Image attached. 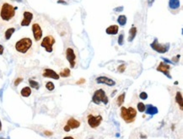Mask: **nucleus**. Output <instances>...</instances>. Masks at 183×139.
Here are the masks:
<instances>
[{
    "label": "nucleus",
    "instance_id": "dca6fc26",
    "mask_svg": "<svg viewBox=\"0 0 183 139\" xmlns=\"http://www.w3.org/2000/svg\"><path fill=\"white\" fill-rule=\"evenodd\" d=\"M169 7L172 9H177L180 7V1L179 0H170Z\"/></svg>",
    "mask_w": 183,
    "mask_h": 139
},
{
    "label": "nucleus",
    "instance_id": "f257e3e1",
    "mask_svg": "<svg viewBox=\"0 0 183 139\" xmlns=\"http://www.w3.org/2000/svg\"><path fill=\"white\" fill-rule=\"evenodd\" d=\"M84 119L89 127L95 130L100 127L103 121V116L97 107L90 106L84 113Z\"/></svg>",
    "mask_w": 183,
    "mask_h": 139
},
{
    "label": "nucleus",
    "instance_id": "6e6552de",
    "mask_svg": "<svg viewBox=\"0 0 183 139\" xmlns=\"http://www.w3.org/2000/svg\"><path fill=\"white\" fill-rule=\"evenodd\" d=\"M32 32L35 41L38 42L42 38V35H43V31H42V29L39 23L36 22L32 25Z\"/></svg>",
    "mask_w": 183,
    "mask_h": 139
},
{
    "label": "nucleus",
    "instance_id": "c85d7f7f",
    "mask_svg": "<svg viewBox=\"0 0 183 139\" xmlns=\"http://www.w3.org/2000/svg\"><path fill=\"white\" fill-rule=\"evenodd\" d=\"M22 81H23L22 78H18V79H15V86H18L20 84V83H21Z\"/></svg>",
    "mask_w": 183,
    "mask_h": 139
},
{
    "label": "nucleus",
    "instance_id": "9b49d317",
    "mask_svg": "<svg viewBox=\"0 0 183 139\" xmlns=\"http://www.w3.org/2000/svg\"><path fill=\"white\" fill-rule=\"evenodd\" d=\"M42 76L44 78H50V79H53L56 80L59 79V75L55 71H53L52 69L50 68H45L42 71Z\"/></svg>",
    "mask_w": 183,
    "mask_h": 139
},
{
    "label": "nucleus",
    "instance_id": "393cba45",
    "mask_svg": "<svg viewBox=\"0 0 183 139\" xmlns=\"http://www.w3.org/2000/svg\"><path fill=\"white\" fill-rule=\"evenodd\" d=\"M29 84H30V86H31V88H34V89H39V84H38L37 82L35 81V80L29 79Z\"/></svg>",
    "mask_w": 183,
    "mask_h": 139
},
{
    "label": "nucleus",
    "instance_id": "6ab92c4d",
    "mask_svg": "<svg viewBox=\"0 0 183 139\" xmlns=\"http://www.w3.org/2000/svg\"><path fill=\"white\" fill-rule=\"evenodd\" d=\"M125 93H122L121 95H119L117 99V106H122V105L124 102V99H125Z\"/></svg>",
    "mask_w": 183,
    "mask_h": 139
},
{
    "label": "nucleus",
    "instance_id": "4c0bfd02",
    "mask_svg": "<svg viewBox=\"0 0 183 139\" xmlns=\"http://www.w3.org/2000/svg\"><path fill=\"white\" fill-rule=\"evenodd\" d=\"M16 1H18V2H22V0H16Z\"/></svg>",
    "mask_w": 183,
    "mask_h": 139
},
{
    "label": "nucleus",
    "instance_id": "f3484780",
    "mask_svg": "<svg viewBox=\"0 0 183 139\" xmlns=\"http://www.w3.org/2000/svg\"><path fill=\"white\" fill-rule=\"evenodd\" d=\"M31 94V89L30 87H25L20 91V94L22 95L23 97H29Z\"/></svg>",
    "mask_w": 183,
    "mask_h": 139
},
{
    "label": "nucleus",
    "instance_id": "e433bc0d",
    "mask_svg": "<svg viewBox=\"0 0 183 139\" xmlns=\"http://www.w3.org/2000/svg\"><path fill=\"white\" fill-rule=\"evenodd\" d=\"M2 129V124H1V121H0V131H1Z\"/></svg>",
    "mask_w": 183,
    "mask_h": 139
},
{
    "label": "nucleus",
    "instance_id": "f03ea898",
    "mask_svg": "<svg viewBox=\"0 0 183 139\" xmlns=\"http://www.w3.org/2000/svg\"><path fill=\"white\" fill-rule=\"evenodd\" d=\"M15 48L20 55L26 56L32 52L33 42L31 38L23 37L15 43Z\"/></svg>",
    "mask_w": 183,
    "mask_h": 139
},
{
    "label": "nucleus",
    "instance_id": "4be33fe9",
    "mask_svg": "<svg viewBox=\"0 0 183 139\" xmlns=\"http://www.w3.org/2000/svg\"><path fill=\"white\" fill-rule=\"evenodd\" d=\"M117 22L120 25L123 26V25H125L127 23V17L125 15H120L117 19Z\"/></svg>",
    "mask_w": 183,
    "mask_h": 139
},
{
    "label": "nucleus",
    "instance_id": "423d86ee",
    "mask_svg": "<svg viewBox=\"0 0 183 139\" xmlns=\"http://www.w3.org/2000/svg\"><path fill=\"white\" fill-rule=\"evenodd\" d=\"M92 101L96 104V105H100L102 102L104 105H107L108 104V97L105 94V91L103 89H98L95 90V93L93 94L92 97Z\"/></svg>",
    "mask_w": 183,
    "mask_h": 139
},
{
    "label": "nucleus",
    "instance_id": "20e7f679",
    "mask_svg": "<svg viewBox=\"0 0 183 139\" xmlns=\"http://www.w3.org/2000/svg\"><path fill=\"white\" fill-rule=\"evenodd\" d=\"M120 116L125 122L132 123L133 122L136 117H137V111H136L135 108L132 106L128 108H126L125 106H122L120 111Z\"/></svg>",
    "mask_w": 183,
    "mask_h": 139
},
{
    "label": "nucleus",
    "instance_id": "aec40b11",
    "mask_svg": "<svg viewBox=\"0 0 183 139\" xmlns=\"http://www.w3.org/2000/svg\"><path fill=\"white\" fill-rule=\"evenodd\" d=\"M136 34H137V29H136V27H133L129 30V37H128L129 41L133 40V38L136 36Z\"/></svg>",
    "mask_w": 183,
    "mask_h": 139
},
{
    "label": "nucleus",
    "instance_id": "a878e982",
    "mask_svg": "<svg viewBox=\"0 0 183 139\" xmlns=\"http://www.w3.org/2000/svg\"><path fill=\"white\" fill-rule=\"evenodd\" d=\"M46 88L49 91H52L55 89L54 84L52 83V82H47V83H46Z\"/></svg>",
    "mask_w": 183,
    "mask_h": 139
},
{
    "label": "nucleus",
    "instance_id": "a211bd4d",
    "mask_svg": "<svg viewBox=\"0 0 183 139\" xmlns=\"http://www.w3.org/2000/svg\"><path fill=\"white\" fill-rule=\"evenodd\" d=\"M15 31V28H14V27L7 29L6 31H5V34H4V37H5L6 40H9Z\"/></svg>",
    "mask_w": 183,
    "mask_h": 139
},
{
    "label": "nucleus",
    "instance_id": "0eeeda50",
    "mask_svg": "<svg viewBox=\"0 0 183 139\" xmlns=\"http://www.w3.org/2000/svg\"><path fill=\"white\" fill-rule=\"evenodd\" d=\"M55 42H56V40H55L54 36L52 35H48L42 39L41 46L44 47L47 52L51 53L53 51V45L55 44Z\"/></svg>",
    "mask_w": 183,
    "mask_h": 139
},
{
    "label": "nucleus",
    "instance_id": "f8f14e48",
    "mask_svg": "<svg viewBox=\"0 0 183 139\" xmlns=\"http://www.w3.org/2000/svg\"><path fill=\"white\" fill-rule=\"evenodd\" d=\"M151 46H152L153 49H155L156 51H158V52H160V53H164L166 51H168V49H169V46L165 47V45L159 44L158 41H157L156 39L155 40V41L151 44Z\"/></svg>",
    "mask_w": 183,
    "mask_h": 139
},
{
    "label": "nucleus",
    "instance_id": "c756f323",
    "mask_svg": "<svg viewBox=\"0 0 183 139\" xmlns=\"http://www.w3.org/2000/svg\"><path fill=\"white\" fill-rule=\"evenodd\" d=\"M139 97L141 98L142 99H147V98H148V94H147L145 92H143V93L140 94Z\"/></svg>",
    "mask_w": 183,
    "mask_h": 139
},
{
    "label": "nucleus",
    "instance_id": "cd10ccee",
    "mask_svg": "<svg viewBox=\"0 0 183 139\" xmlns=\"http://www.w3.org/2000/svg\"><path fill=\"white\" fill-rule=\"evenodd\" d=\"M118 44L119 45H122L123 44V35L121 34L120 36H119V38H118Z\"/></svg>",
    "mask_w": 183,
    "mask_h": 139
},
{
    "label": "nucleus",
    "instance_id": "bb28decb",
    "mask_svg": "<svg viewBox=\"0 0 183 139\" xmlns=\"http://www.w3.org/2000/svg\"><path fill=\"white\" fill-rule=\"evenodd\" d=\"M138 111L143 112L144 111H145V109H146V106H145V105H144L143 103L140 102V103L138 104Z\"/></svg>",
    "mask_w": 183,
    "mask_h": 139
},
{
    "label": "nucleus",
    "instance_id": "9d476101",
    "mask_svg": "<svg viewBox=\"0 0 183 139\" xmlns=\"http://www.w3.org/2000/svg\"><path fill=\"white\" fill-rule=\"evenodd\" d=\"M33 20V14L30 11H24L23 14V20L21 21L20 25L21 26H28L31 23Z\"/></svg>",
    "mask_w": 183,
    "mask_h": 139
},
{
    "label": "nucleus",
    "instance_id": "5701e85b",
    "mask_svg": "<svg viewBox=\"0 0 183 139\" xmlns=\"http://www.w3.org/2000/svg\"><path fill=\"white\" fill-rule=\"evenodd\" d=\"M59 76H61L62 78H67V77H69L70 76V70L69 68H64L62 69V70L60 72V74H59Z\"/></svg>",
    "mask_w": 183,
    "mask_h": 139
},
{
    "label": "nucleus",
    "instance_id": "2eb2a0df",
    "mask_svg": "<svg viewBox=\"0 0 183 139\" xmlns=\"http://www.w3.org/2000/svg\"><path fill=\"white\" fill-rule=\"evenodd\" d=\"M118 25H110V26H109L107 29L105 30V32L107 33L108 35H117V32H118Z\"/></svg>",
    "mask_w": 183,
    "mask_h": 139
},
{
    "label": "nucleus",
    "instance_id": "72a5a7b5",
    "mask_svg": "<svg viewBox=\"0 0 183 139\" xmlns=\"http://www.w3.org/2000/svg\"><path fill=\"white\" fill-rule=\"evenodd\" d=\"M58 3H63V4H67V3L65 1H63V0H58L57 1Z\"/></svg>",
    "mask_w": 183,
    "mask_h": 139
},
{
    "label": "nucleus",
    "instance_id": "39448f33",
    "mask_svg": "<svg viewBox=\"0 0 183 139\" xmlns=\"http://www.w3.org/2000/svg\"><path fill=\"white\" fill-rule=\"evenodd\" d=\"M81 125V122L80 121L77 120L74 118V117L69 116L66 118L64 121H62V128L64 132H69L72 130H74V129H77L80 127Z\"/></svg>",
    "mask_w": 183,
    "mask_h": 139
},
{
    "label": "nucleus",
    "instance_id": "7ed1b4c3",
    "mask_svg": "<svg viewBox=\"0 0 183 139\" xmlns=\"http://www.w3.org/2000/svg\"><path fill=\"white\" fill-rule=\"evenodd\" d=\"M15 9L16 8L11 5L10 3H4L0 8V19L4 22H9L15 18L16 14Z\"/></svg>",
    "mask_w": 183,
    "mask_h": 139
},
{
    "label": "nucleus",
    "instance_id": "c9c22d12",
    "mask_svg": "<svg viewBox=\"0 0 183 139\" xmlns=\"http://www.w3.org/2000/svg\"><path fill=\"white\" fill-rule=\"evenodd\" d=\"M46 135H52V132H45Z\"/></svg>",
    "mask_w": 183,
    "mask_h": 139
},
{
    "label": "nucleus",
    "instance_id": "ddd939ff",
    "mask_svg": "<svg viewBox=\"0 0 183 139\" xmlns=\"http://www.w3.org/2000/svg\"><path fill=\"white\" fill-rule=\"evenodd\" d=\"M96 83L97 84H107L109 86H113L115 85V81H113L112 79H109L107 77H99L96 79Z\"/></svg>",
    "mask_w": 183,
    "mask_h": 139
},
{
    "label": "nucleus",
    "instance_id": "7c9ffc66",
    "mask_svg": "<svg viewBox=\"0 0 183 139\" xmlns=\"http://www.w3.org/2000/svg\"><path fill=\"white\" fill-rule=\"evenodd\" d=\"M125 68H126L125 65L122 64V65H121V66L118 68V71L120 72V73H123V72H124V70H125Z\"/></svg>",
    "mask_w": 183,
    "mask_h": 139
},
{
    "label": "nucleus",
    "instance_id": "1a4fd4ad",
    "mask_svg": "<svg viewBox=\"0 0 183 139\" xmlns=\"http://www.w3.org/2000/svg\"><path fill=\"white\" fill-rule=\"evenodd\" d=\"M66 58L69 62L71 68H74L76 65V55L72 48H68L66 50Z\"/></svg>",
    "mask_w": 183,
    "mask_h": 139
},
{
    "label": "nucleus",
    "instance_id": "412c9836",
    "mask_svg": "<svg viewBox=\"0 0 183 139\" xmlns=\"http://www.w3.org/2000/svg\"><path fill=\"white\" fill-rule=\"evenodd\" d=\"M157 111H158V110H157V108L153 106H148L147 107V111L146 112L148 113V114H150V115H154V114H156Z\"/></svg>",
    "mask_w": 183,
    "mask_h": 139
},
{
    "label": "nucleus",
    "instance_id": "b1692460",
    "mask_svg": "<svg viewBox=\"0 0 183 139\" xmlns=\"http://www.w3.org/2000/svg\"><path fill=\"white\" fill-rule=\"evenodd\" d=\"M176 99L177 103L179 104V106L181 108V110H182V96H181V92H177Z\"/></svg>",
    "mask_w": 183,
    "mask_h": 139
},
{
    "label": "nucleus",
    "instance_id": "2f4dec72",
    "mask_svg": "<svg viewBox=\"0 0 183 139\" xmlns=\"http://www.w3.org/2000/svg\"><path fill=\"white\" fill-rule=\"evenodd\" d=\"M3 53V46L2 45H0V55H2Z\"/></svg>",
    "mask_w": 183,
    "mask_h": 139
},
{
    "label": "nucleus",
    "instance_id": "473e14b6",
    "mask_svg": "<svg viewBox=\"0 0 183 139\" xmlns=\"http://www.w3.org/2000/svg\"><path fill=\"white\" fill-rule=\"evenodd\" d=\"M123 9V7H120V8H115V11H122Z\"/></svg>",
    "mask_w": 183,
    "mask_h": 139
},
{
    "label": "nucleus",
    "instance_id": "f704fd0d",
    "mask_svg": "<svg viewBox=\"0 0 183 139\" xmlns=\"http://www.w3.org/2000/svg\"><path fill=\"white\" fill-rule=\"evenodd\" d=\"M84 82H85V80H84V79H81V80H80V81H79V82H77V84H82V83H84Z\"/></svg>",
    "mask_w": 183,
    "mask_h": 139
},
{
    "label": "nucleus",
    "instance_id": "4468645a",
    "mask_svg": "<svg viewBox=\"0 0 183 139\" xmlns=\"http://www.w3.org/2000/svg\"><path fill=\"white\" fill-rule=\"evenodd\" d=\"M170 68H171V67H170L168 64H165L164 63H160V66L157 68V70L162 72L164 74H166L168 77H171V76H170V74H169Z\"/></svg>",
    "mask_w": 183,
    "mask_h": 139
}]
</instances>
